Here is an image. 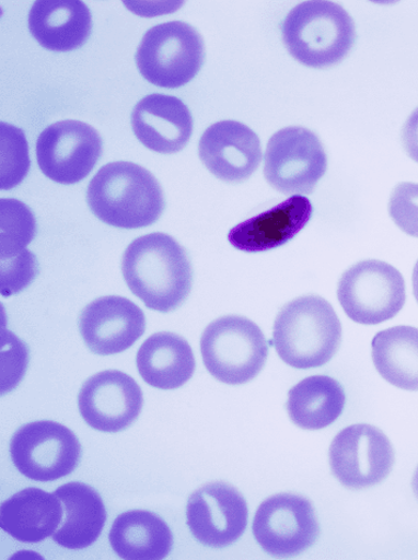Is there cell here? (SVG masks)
<instances>
[{
  "label": "cell",
  "instance_id": "1",
  "mask_svg": "<svg viewBox=\"0 0 418 560\" xmlns=\"http://www.w3.org/2000/svg\"><path fill=\"white\" fill-rule=\"evenodd\" d=\"M121 272L136 298L162 314L178 308L193 288L187 252L161 232L139 237L128 246L121 258Z\"/></svg>",
  "mask_w": 418,
  "mask_h": 560
},
{
  "label": "cell",
  "instance_id": "2",
  "mask_svg": "<svg viewBox=\"0 0 418 560\" xmlns=\"http://www.w3.org/2000/svg\"><path fill=\"white\" fill-rule=\"evenodd\" d=\"M88 205L107 225L141 229L160 220L165 199L156 177L131 162L104 165L89 184Z\"/></svg>",
  "mask_w": 418,
  "mask_h": 560
},
{
  "label": "cell",
  "instance_id": "3",
  "mask_svg": "<svg viewBox=\"0 0 418 560\" xmlns=\"http://www.w3.org/2000/svg\"><path fill=\"white\" fill-rule=\"evenodd\" d=\"M342 343V324L333 305L309 294L285 305L274 324V345L289 366L306 370L328 364Z\"/></svg>",
  "mask_w": 418,
  "mask_h": 560
},
{
  "label": "cell",
  "instance_id": "4",
  "mask_svg": "<svg viewBox=\"0 0 418 560\" xmlns=\"http://www.w3.org/2000/svg\"><path fill=\"white\" fill-rule=\"evenodd\" d=\"M282 35L287 50L301 65L324 69L346 58L356 40V27L342 7L313 0L288 13Z\"/></svg>",
  "mask_w": 418,
  "mask_h": 560
},
{
  "label": "cell",
  "instance_id": "5",
  "mask_svg": "<svg viewBox=\"0 0 418 560\" xmlns=\"http://www.w3.org/2000/svg\"><path fill=\"white\" fill-rule=\"evenodd\" d=\"M200 353L213 378L243 385L265 368L269 347L256 323L242 316H225L208 325L200 338Z\"/></svg>",
  "mask_w": 418,
  "mask_h": 560
},
{
  "label": "cell",
  "instance_id": "6",
  "mask_svg": "<svg viewBox=\"0 0 418 560\" xmlns=\"http://www.w3.org/2000/svg\"><path fill=\"white\" fill-rule=\"evenodd\" d=\"M206 46L197 30L184 22H169L151 27L136 54L139 72L159 88L187 85L202 69Z\"/></svg>",
  "mask_w": 418,
  "mask_h": 560
},
{
  "label": "cell",
  "instance_id": "7",
  "mask_svg": "<svg viewBox=\"0 0 418 560\" xmlns=\"http://www.w3.org/2000/svg\"><path fill=\"white\" fill-rule=\"evenodd\" d=\"M337 299L355 323L379 325L393 319L404 308L405 278L388 262L363 260L340 277Z\"/></svg>",
  "mask_w": 418,
  "mask_h": 560
},
{
  "label": "cell",
  "instance_id": "8",
  "mask_svg": "<svg viewBox=\"0 0 418 560\" xmlns=\"http://www.w3.org/2000/svg\"><path fill=\"white\" fill-rule=\"evenodd\" d=\"M327 168V153L311 130L289 127L276 132L268 142L265 177L278 192L311 195Z\"/></svg>",
  "mask_w": 418,
  "mask_h": 560
},
{
  "label": "cell",
  "instance_id": "9",
  "mask_svg": "<svg viewBox=\"0 0 418 560\" xmlns=\"http://www.w3.org/2000/svg\"><path fill=\"white\" fill-rule=\"evenodd\" d=\"M10 453L23 476L46 483L74 471L81 460L82 446L69 428L42 420L24 425L13 434Z\"/></svg>",
  "mask_w": 418,
  "mask_h": 560
},
{
  "label": "cell",
  "instance_id": "10",
  "mask_svg": "<svg viewBox=\"0 0 418 560\" xmlns=\"http://www.w3.org/2000/svg\"><path fill=\"white\" fill-rule=\"evenodd\" d=\"M330 469L345 488H373L388 477L395 451L385 433L370 424H355L339 431L329 448Z\"/></svg>",
  "mask_w": 418,
  "mask_h": 560
},
{
  "label": "cell",
  "instance_id": "11",
  "mask_svg": "<svg viewBox=\"0 0 418 560\" xmlns=\"http://www.w3.org/2000/svg\"><path fill=\"white\" fill-rule=\"evenodd\" d=\"M253 533L263 550L286 558L312 548L321 527L316 511L305 497L285 492L269 497L258 506Z\"/></svg>",
  "mask_w": 418,
  "mask_h": 560
},
{
  "label": "cell",
  "instance_id": "12",
  "mask_svg": "<svg viewBox=\"0 0 418 560\" xmlns=\"http://www.w3.org/2000/svg\"><path fill=\"white\" fill-rule=\"evenodd\" d=\"M103 152L100 133L80 120H61L46 128L37 140L42 173L51 180L72 185L94 170Z\"/></svg>",
  "mask_w": 418,
  "mask_h": 560
},
{
  "label": "cell",
  "instance_id": "13",
  "mask_svg": "<svg viewBox=\"0 0 418 560\" xmlns=\"http://www.w3.org/2000/svg\"><path fill=\"white\" fill-rule=\"evenodd\" d=\"M249 509L243 494L224 481H212L196 490L187 505V524L206 547L221 549L244 534Z\"/></svg>",
  "mask_w": 418,
  "mask_h": 560
},
{
  "label": "cell",
  "instance_id": "14",
  "mask_svg": "<svg viewBox=\"0 0 418 560\" xmlns=\"http://www.w3.org/2000/svg\"><path fill=\"white\" fill-rule=\"evenodd\" d=\"M138 383L118 370H106L90 377L79 395V408L86 424L101 432L115 433L136 422L143 408Z\"/></svg>",
  "mask_w": 418,
  "mask_h": 560
},
{
  "label": "cell",
  "instance_id": "15",
  "mask_svg": "<svg viewBox=\"0 0 418 560\" xmlns=\"http://www.w3.org/2000/svg\"><path fill=\"white\" fill-rule=\"evenodd\" d=\"M142 308L120 295H106L90 303L80 318L85 346L98 355L130 349L146 332Z\"/></svg>",
  "mask_w": 418,
  "mask_h": 560
},
{
  "label": "cell",
  "instance_id": "16",
  "mask_svg": "<svg viewBox=\"0 0 418 560\" xmlns=\"http://www.w3.org/2000/svg\"><path fill=\"white\" fill-rule=\"evenodd\" d=\"M198 154L210 173L227 183L249 179L259 167L258 136L236 120L213 124L199 139Z\"/></svg>",
  "mask_w": 418,
  "mask_h": 560
},
{
  "label": "cell",
  "instance_id": "17",
  "mask_svg": "<svg viewBox=\"0 0 418 560\" xmlns=\"http://www.w3.org/2000/svg\"><path fill=\"white\" fill-rule=\"evenodd\" d=\"M131 126L139 142L163 154L182 151L194 131L188 106L176 97L160 93L147 96L135 106Z\"/></svg>",
  "mask_w": 418,
  "mask_h": 560
},
{
  "label": "cell",
  "instance_id": "18",
  "mask_svg": "<svg viewBox=\"0 0 418 560\" xmlns=\"http://www.w3.org/2000/svg\"><path fill=\"white\" fill-rule=\"evenodd\" d=\"M313 210L306 197L292 196L231 229L228 240L237 250L247 254L272 250L295 238L312 220Z\"/></svg>",
  "mask_w": 418,
  "mask_h": 560
},
{
  "label": "cell",
  "instance_id": "19",
  "mask_svg": "<svg viewBox=\"0 0 418 560\" xmlns=\"http://www.w3.org/2000/svg\"><path fill=\"white\" fill-rule=\"evenodd\" d=\"M28 28L46 50L73 51L91 35V12L80 0H38L30 10Z\"/></svg>",
  "mask_w": 418,
  "mask_h": 560
},
{
  "label": "cell",
  "instance_id": "20",
  "mask_svg": "<svg viewBox=\"0 0 418 560\" xmlns=\"http://www.w3.org/2000/svg\"><path fill=\"white\" fill-rule=\"evenodd\" d=\"M65 509L58 495L27 488L0 506V527L13 539L38 544L53 537L63 522Z\"/></svg>",
  "mask_w": 418,
  "mask_h": 560
},
{
  "label": "cell",
  "instance_id": "21",
  "mask_svg": "<svg viewBox=\"0 0 418 560\" xmlns=\"http://www.w3.org/2000/svg\"><path fill=\"white\" fill-rule=\"evenodd\" d=\"M139 375L150 386L160 390H175L188 383L196 370L191 347L183 337L173 332L150 336L138 350Z\"/></svg>",
  "mask_w": 418,
  "mask_h": 560
},
{
  "label": "cell",
  "instance_id": "22",
  "mask_svg": "<svg viewBox=\"0 0 418 560\" xmlns=\"http://www.w3.org/2000/svg\"><path fill=\"white\" fill-rule=\"evenodd\" d=\"M55 493L63 504L65 517L53 539L69 550L91 547L102 535L106 522L101 494L80 481L61 486Z\"/></svg>",
  "mask_w": 418,
  "mask_h": 560
},
{
  "label": "cell",
  "instance_id": "23",
  "mask_svg": "<svg viewBox=\"0 0 418 560\" xmlns=\"http://www.w3.org/2000/svg\"><path fill=\"white\" fill-rule=\"evenodd\" d=\"M115 553L127 560H161L172 552L174 535L154 513L131 510L121 513L108 535Z\"/></svg>",
  "mask_w": 418,
  "mask_h": 560
},
{
  "label": "cell",
  "instance_id": "24",
  "mask_svg": "<svg viewBox=\"0 0 418 560\" xmlns=\"http://www.w3.org/2000/svg\"><path fill=\"white\" fill-rule=\"evenodd\" d=\"M346 393L329 376H312L290 388L287 410L291 422L307 431L330 427L344 413Z\"/></svg>",
  "mask_w": 418,
  "mask_h": 560
},
{
  "label": "cell",
  "instance_id": "25",
  "mask_svg": "<svg viewBox=\"0 0 418 560\" xmlns=\"http://www.w3.org/2000/svg\"><path fill=\"white\" fill-rule=\"evenodd\" d=\"M371 354L381 377L406 392H418V328L394 326L371 341Z\"/></svg>",
  "mask_w": 418,
  "mask_h": 560
},
{
  "label": "cell",
  "instance_id": "26",
  "mask_svg": "<svg viewBox=\"0 0 418 560\" xmlns=\"http://www.w3.org/2000/svg\"><path fill=\"white\" fill-rule=\"evenodd\" d=\"M0 217H2L0 255H2V261H8L27 252L25 246L36 235V221L34 213L21 201L14 199L0 201Z\"/></svg>",
  "mask_w": 418,
  "mask_h": 560
},
{
  "label": "cell",
  "instance_id": "27",
  "mask_svg": "<svg viewBox=\"0 0 418 560\" xmlns=\"http://www.w3.org/2000/svg\"><path fill=\"white\" fill-rule=\"evenodd\" d=\"M2 133V174H0V188L10 190L19 185L27 174L30 167L28 148L24 132L0 124Z\"/></svg>",
  "mask_w": 418,
  "mask_h": 560
},
{
  "label": "cell",
  "instance_id": "28",
  "mask_svg": "<svg viewBox=\"0 0 418 560\" xmlns=\"http://www.w3.org/2000/svg\"><path fill=\"white\" fill-rule=\"evenodd\" d=\"M390 214L399 230L418 238V184L404 182L396 185L390 200Z\"/></svg>",
  "mask_w": 418,
  "mask_h": 560
},
{
  "label": "cell",
  "instance_id": "29",
  "mask_svg": "<svg viewBox=\"0 0 418 560\" xmlns=\"http://www.w3.org/2000/svg\"><path fill=\"white\" fill-rule=\"evenodd\" d=\"M37 273L36 258L30 252H26L19 258L2 261V284L0 290L2 294L8 295L19 293L33 282Z\"/></svg>",
  "mask_w": 418,
  "mask_h": 560
},
{
  "label": "cell",
  "instance_id": "30",
  "mask_svg": "<svg viewBox=\"0 0 418 560\" xmlns=\"http://www.w3.org/2000/svg\"><path fill=\"white\" fill-rule=\"evenodd\" d=\"M402 144L414 162L418 163V107L402 129Z\"/></svg>",
  "mask_w": 418,
  "mask_h": 560
},
{
  "label": "cell",
  "instance_id": "31",
  "mask_svg": "<svg viewBox=\"0 0 418 560\" xmlns=\"http://www.w3.org/2000/svg\"><path fill=\"white\" fill-rule=\"evenodd\" d=\"M413 292H414V295H415V300H416V302L418 304V260L415 264V268H414V271H413Z\"/></svg>",
  "mask_w": 418,
  "mask_h": 560
},
{
  "label": "cell",
  "instance_id": "32",
  "mask_svg": "<svg viewBox=\"0 0 418 560\" xmlns=\"http://www.w3.org/2000/svg\"><path fill=\"white\" fill-rule=\"evenodd\" d=\"M413 491L418 500V466L414 474L413 481H411Z\"/></svg>",
  "mask_w": 418,
  "mask_h": 560
}]
</instances>
